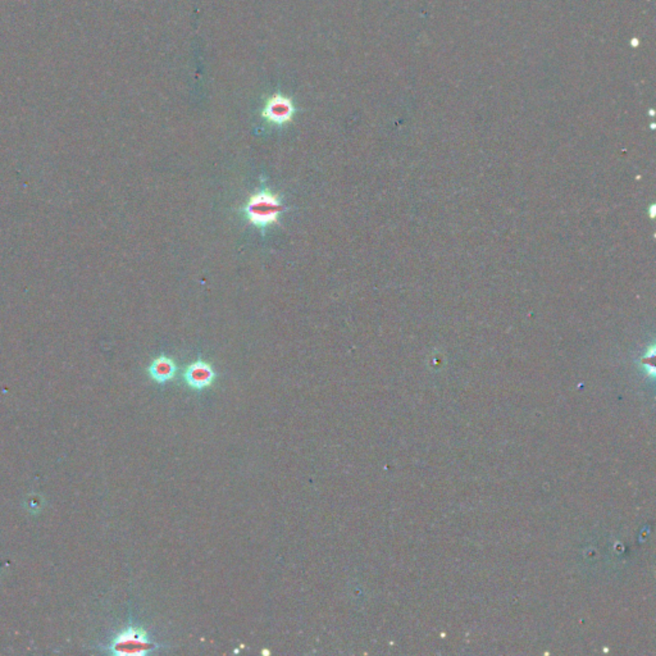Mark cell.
Masks as SVG:
<instances>
[{
	"instance_id": "1",
	"label": "cell",
	"mask_w": 656,
	"mask_h": 656,
	"mask_svg": "<svg viewBox=\"0 0 656 656\" xmlns=\"http://www.w3.org/2000/svg\"><path fill=\"white\" fill-rule=\"evenodd\" d=\"M282 209L284 205L280 200V196L269 191L263 181L261 189L252 195L244 205L242 214L249 224H253L255 228L264 235L268 227L278 224Z\"/></svg>"
},
{
	"instance_id": "2",
	"label": "cell",
	"mask_w": 656,
	"mask_h": 656,
	"mask_svg": "<svg viewBox=\"0 0 656 656\" xmlns=\"http://www.w3.org/2000/svg\"><path fill=\"white\" fill-rule=\"evenodd\" d=\"M157 648V643L150 641L149 634L144 628L130 626L113 638L109 652L114 655H145Z\"/></svg>"
},
{
	"instance_id": "3",
	"label": "cell",
	"mask_w": 656,
	"mask_h": 656,
	"mask_svg": "<svg viewBox=\"0 0 656 656\" xmlns=\"http://www.w3.org/2000/svg\"><path fill=\"white\" fill-rule=\"evenodd\" d=\"M294 114H295V107L292 104V102L289 97L280 95V94L269 97L261 112L264 120L277 126H282L289 123L292 120Z\"/></svg>"
},
{
	"instance_id": "4",
	"label": "cell",
	"mask_w": 656,
	"mask_h": 656,
	"mask_svg": "<svg viewBox=\"0 0 656 656\" xmlns=\"http://www.w3.org/2000/svg\"><path fill=\"white\" fill-rule=\"evenodd\" d=\"M216 376L213 367L207 362L198 360L191 363L190 366H187L184 372V380L189 388H194L196 391H202L204 388L213 385Z\"/></svg>"
},
{
	"instance_id": "5",
	"label": "cell",
	"mask_w": 656,
	"mask_h": 656,
	"mask_svg": "<svg viewBox=\"0 0 656 656\" xmlns=\"http://www.w3.org/2000/svg\"><path fill=\"white\" fill-rule=\"evenodd\" d=\"M148 372H149L151 380L163 385L165 382L175 378V376L177 373V366H176L173 359L165 357V355H160V357H158V358L153 360Z\"/></svg>"
}]
</instances>
